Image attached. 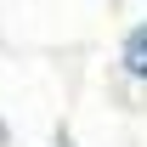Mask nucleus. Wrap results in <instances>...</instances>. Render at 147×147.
<instances>
[{"mask_svg": "<svg viewBox=\"0 0 147 147\" xmlns=\"http://www.w3.org/2000/svg\"><path fill=\"white\" fill-rule=\"evenodd\" d=\"M125 68L136 74V79H147V23L130 28V40H125Z\"/></svg>", "mask_w": 147, "mask_h": 147, "instance_id": "1", "label": "nucleus"}]
</instances>
